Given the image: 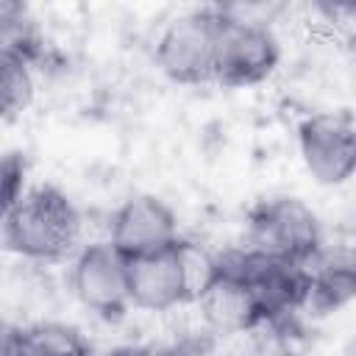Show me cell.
<instances>
[{
	"instance_id": "obj_1",
	"label": "cell",
	"mask_w": 356,
	"mask_h": 356,
	"mask_svg": "<svg viewBox=\"0 0 356 356\" xmlns=\"http://www.w3.org/2000/svg\"><path fill=\"white\" fill-rule=\"evenodd\" d=\"M0 225L6 248L31 261H61L81 239V211L50 184L22 192Z\"/></svg>"
},
{
	"instance_id": "obj_2",
	"label": "cell",
	"mask_w": 356,
	"mask_h": 356,
	"mask_svg": "<svg viewBox=\"0 0 356 356\" xmlns=\"http://www.w3.org/2000/svg\"><path fill=\"white\" fill-rule=\"evenodd\" d=\"M248 248L292 261L309 264L323 250V228L312 206L300 197H270L250 209L248 214Z\"/></svg>"
},
{
	"instance_id": "obj_3",
	"label": "cell",
	"mask_w": 356,
	"mask_h": 356,
	"mask_svg": "<svg viewBox=\"0 0 356 356\" xmlns=\"http://www.w3.org/2000/svg\"><path fill=\"white\" fill-rule=\"evenodd\" d=\"M214 259L250 289L264 323H281L295 312L306 309V298H309L306 264L281 261L253 248H234Z\"/></svg>"
},
{
	"instance_id": "obj_4",
	"label": "cell",
	"mask_w": 356,
	"mask_h": 356,
	"mask_svg": "<svg viewBox=\"0 0 356 356\" xmlns=\"http://www.w3.org/2000/svg\"><path fill=\"white\" fill-rule=\"evenodd\" d=\"M225 8L206 6L172 19L156 42V67L181 86L209 83L214 78V53Z\"/></svg>"
},
{
	"instance_id": "obj_5",
	"label": "cell",
	"mask_w": 356,
	"mask_h": 356,
	"mask_svg": "<svg viewBox=\"0 0 356 356\" xmlns=\"http://www.w3.org/2000/svg\"><path fill=\"white\" fill-rule=\"evenodd\" d=\"M195 248L186 239L175 245L128 261V295L136 309L147 312H167L186 300H195L200 284L209 275L211 259L195 270L192 264Z\"/></svg>"
},
{
	"instance_id": "obj_6",
	"label": "cell",
	"mask_w": 356,
	"mask_h": 356,
	"mask_svg": "<svg viewBox=\"0 0 356 356\" xmlns=\"http://www.w3.org/2000/svg\"><path fill=\"white\" fill-rule=\"evenodd\" d=\"M281 61L275 33L256 19L236 17L225 8V19L214 53V78L225 89H248L273 75Z\"/></svg>"
},
{
	"instance_id": "obj_7",
	"label": "cell",
	"mask_w": 356,
	"mask_h": 356,
	"mask_svg": "<svg viewBox=\"0 0 356 356\" xmlns=\"http://www.w3.org/2000/svg\"><path fill=\"white\" fill-rule=\"evenodd\" d=\"M303 167L323 186L348 184L356 170V122L348 108L320 111L298 125Z\"/></svg>"
},
{
	"instance_id": "obj_8",
	"label": "cell",
	"mask_w": 356,
	"mask_h": 356,
	"mask_svg": "<svg viewBox=\"0 0 356 356\" xmlns=\"http://www.w3.org/2000/svg\"><path fill=\"white\" fill-rule=\"evenodd\" d=\"M70 281L78 300L103 320H120L131 306L128 261L108 242H92L81 248L72 261Z\"/></svg>"
},
{
	"instance_id": "obj_9",
	"label": "cell",
	"mask_w": 356,
	"mask_h": 356,
	"mask_svg": "<svg viewBox=\"0 0 356 356\" xmlns=\"http://www.w3.org/2000/svg\"><path fill=\"white\" fill-rule=\"evenodd\" d=\"M178 236V217L175 211L156 195H136L128 197L111 217L108 245L125 259H142L175 245Z\"/></svg>"
},
{
	"instance_id": "obj_10",
	"label": "cell",
	"mask_w": 356,
	"mask_h": 356,
	"mask_svg": "<svg viewBox=\"0 0 356 356\" xmlns=\"http://www.w3.org/2000/svg\"><path fill=\"white\" fill-rule=\"evenodd\" d=\"M195 300L200 303L206 323L220 334L250 331L259 323H264L250 289L231 270H225L217 259H211L209 275L200 284Z\"/></svg>"
},
{
	"instance_id": "obj_11",
	"label": "cell",
	"mask_w": 356,
	"mask_h": 356,
	"mask_svg": "<svg viewBox=\"0 0 356 356\" xmlns=\"http://www.w3.org/2000/svg\"><path fill=\"white\" fill-rule=\"evenodd\" d=\"M309 298L306 309L331 314L345 309L356 295V261L348 248L320 250L309 264Z\"/></svg>"
},
{
	"instance_id": "obj_12",
	"label": "cell",
	"mask_w": 356,
	"mask_h": 356,
	"mask_svg": "<svg viewBox=\"0 0 356 356\" xmlns=\"http://www.w3.org/2000/svg\"><path fill=\"white\" fill-rule=\"evenodd\" d=\"M33 97L31 61L17 53H0V120H11L28 108Z\"/></svg>"
},
{
	"instance_id": "obj_13",
	"label": "cell",
	"mask_w": 356,
	"mask_h": 356,
	"mask_svg": "<svg viewBox=\"0 0 356 356\" xmlns=\"http://www.w3.org/2000/svg\"><path fill=\"white\" fill-rule=\"evenodd\" d=\"M39 47L42 44L31 11L22 3L0 0V53H17L33 61Z\"/></svg>"
},
{
	"instance_id": "obj_14",
	"label": "cell",
	"mask_w": 356,
	"mask_h": 356,
	"mask_svg": "<svg viewBox=\"0 0 356 356\" xmlns=\"http://www.w3.org/2000/svg\"><path fill=\"white\" fill-rule=\"evenodd\" d=\"M25 172H28V161L19 150L0 153V222L14 209V203L22 197Z\"/></svg>"
},
{
	"instance_id": "obj_15",
	"label": "cell",
	"mask_w": 356,
	"mask_h": 356,
	"mask_svg": "<svg viewBox=\"0 0 356 356\" xmlns=\"http://www.w3.org/2000/svg\"><path fill=\"white\" fill-rule=\"evenodd\" d=\"M211 339L209 337H181L170 342H147L114 350V356H209Z\"/></svg>"
}]
</instances>
